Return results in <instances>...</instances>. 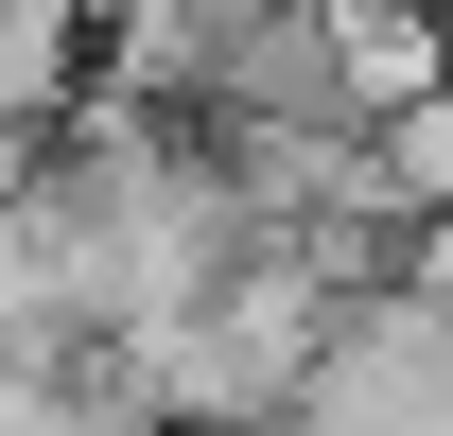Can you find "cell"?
<instances>
[{"mask_svg":"<svg viewBox=\"0 0 453 436\" xmlns=\"http://www.w3.org/2000/svg\"><path fill=\"white\" fill-rule=\"evenodd\" d=\"M314 53H332L349 122H401L453 88V0H314Z\"/></svg>","mask_w":453,"mask_h":436,"instance_id":"2","label":"cell"},{"mask_svg":"<svg viewBox=\"0 0 453 436\" xmlns=\"http://www.w3.org/2000/svg\"><path fill=\"white\" fill-rule=\"evenodd\" d=\"M280 436H453V315L418 297V279H384V297H349Z\"/></svg>","mask_w":453,"mask_h":436,"instance_id":"1","label":"cell"},{"mask_svg":"<svg viewBox=\"0 0 453 436\" xmlns=\"http://www.w3.org/2000/svg\"><path fill=\"white\" fill-rule=\"evenodd\" d=\"M366 175H384L401 227H436V210H453V88H436V105H401V122H366Z\"/></svg>","mask_w":453,"mask_h":436,"instance_id":"3","label":"cell"}]
</instances>
